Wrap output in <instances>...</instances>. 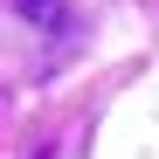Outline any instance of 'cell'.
Masks as SVG:
<instances>
[{
  "mask_svg": "<svg viewBox=\"0 0 159 159\" xmlns=\"http://www.w3.org/2000/svg\"><path fill=\"white\" fill-rule=\"evenodd\" d=\"M14 7L28 14L35 28H62V21H69V0H14Z\"/></svg>",
  "mask_w": 159,
  "mask_h": 159,
  "instance_id": "6da1fadb",
  "label": "cell"
}]
</instances>
